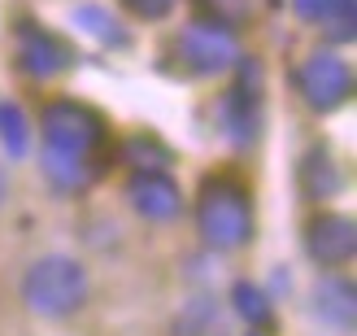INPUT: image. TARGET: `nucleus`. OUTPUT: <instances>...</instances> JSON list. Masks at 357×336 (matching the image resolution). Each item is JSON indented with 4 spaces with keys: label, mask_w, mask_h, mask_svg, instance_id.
<instances>
[{
    "label": "nucleus",
    "mask_w": 357,
    "mask_h": 336,
    "mask_svg": "<svg viewBox=\"0 0 357 336\" xmlns=\"http://www.w3.org/2000/svg\"><path fill=\"white\" fill-rule=\"evenodd\" d=\"M26 302L31 310L48 314V319H66L87 302V275L75 258H40L35 267L26 271Z\"/></svg>",
    "instance_id": "obj_1"
},
{
    "label": "nucleus",
    "mask_w": 357,
    "mask_h": 336,
    "mask_svg": "<svg viewBox=\"0 0 357 336\" xmlns=\"http://www.w3.org/2000/svg\"><path fill=\"white\" fill-rule=\"evenodd\" d=\"M196 223H201V236L218 249H240L253 232V214H248V197L236 184H209L196 201Z\"/></svg>",
    "instance_id": "obj_2"
},
{
    "label": "nucleus",
    "mask_w": 357,
    "mask_h": 336,
    "mask_svg": "<svg viewBox=\"0 0 357 336\" xmlns=\"http://www.w3.org/2000/svg\"><path fill=\"white\" fill-rule=\"evenodd\" d=\"M44 140L48 153H66V157H87L100 145V122L92 110H83L75 101H57L44 114Z\"/></svg>",
    "instance_id": "obj_3"
},
{
    "label": "nucleus",
    "mask_w": 357,
    "mask_h": 336,
    "mask_svg": "<svg viewBox=\"0 0 357 336\" xmlns=\"http://www.w3.org/2000/svg\"><path fill=\"white\" fill-rule=\"evenodd\" d=\"M178 52H183V61L196 70V75H218V70L240 61L236 31L218 27V22H192L183 35H178Z\"/></svg>",
    "instance_id": "obj_4"
},
{
    "label": "nucleus",
    "mask_w": 357,
    "mask_h": 336,
    "mask_svg": "<svg viewBox=\"0 0 357 336\" xmlns=\"http://www.w3.org/2000/svg\"><path fill=\"white\" fill-rule=\"evenodd\" d=\"M296 83H301V92H305V101L314 110H335V105H344L349 92H353L349 66L340 57H331V52H314V57L301 66Z\"/></svg>",
    "instance_id": "obj_5"
},
{
    "label": "nucleus",
    "mask_w": 357,
    "mask_h": 336,
    "mask_svg": "<svg viewBox=\"0 0 357 336\" xmlns=\"http://www.w3.org/2000/svg\"><path fill=\"white\" fill-rule=\"evenodd\" d=\"M310 258L318 267H344L357 249V227L344 214H318L310 223Z\"/></svg>",
    "instance_id": "obj_6"
},
{
    "label": "nucleus",
    "mask_w": 357,
    "mask_h": 336,
    "mask_svg": "<svg viewBox=\"0 0 357 336\" xmlns=\"http://www.w3.org/2000/svg\"><path fill=\"white\" fill-rule=\"evenodd\" d=\"M131 205L153 223H170L183 210V197L166 170H135L131 175Z\"/></svg>",
    "instance_id": "obj_7"
},
{
    "label": "nucleus",
    "mask_w": 357,
    "mask_h": 336,
    "mask_svg": "<svg viewBox=\"0 0 357 336\" xmlns=\"http://www.w3.org/2000/svg\"><path fill=\"white\" fill-rule=\"evenodd\" d=\"M170 332L174 336H231V319H227V310H222L218 297L201 293V297H188V302H183V310L174 314Z\"/></svg>",
    "instance_id": "obj_8"
},
{
    "label": "nucleus",
    "mask_w": 357,
    "mask_h": 336,
    "mask_svg": "<svg viewBox=\"0 0 357 336\" xmlns=\"http://www.w3.org/2000/svg\"><path fill=\"white\" fill-rule=\"evenodd\" d=\"M314 310H318V319L331 323L335 332H353V319H357V293L349 279L340 275H327L323 284L314 288Z\"/></svg>",
    "instance_id": "obj_9"
},
{
    "label": "nucleus",
    "mask_w": 357,
    "mask_h": 336,
    "mask_svg": "<svg viewBox=\"0 0 357 336\" xmlns=\"http://www.w3.org/2000/svg\"><path fill=\"white\" fill-rule=\"evenodd\" d=\"M17 57H22V66L31 70V75H57V70L66 66V48L57 40H48V31L40 27H22V35H17Z\"/></svg>",
    "instance_id": "obj_10"
},
{
    "label": "nucleus",
    "mask_w": 357,
    "mask_h": 336,
    "mask_svg": "<svg viewBox=\"0 0 357 336\" xmlns=\"http://www.w3.org/2000/svg\"><path fill=\"white\" fill-rule=\"evenodd\" d=\"M227 127L231 136L240 140V145H248L257 131V96H253V70H244V79L231 87V96H227Z\"/></svg>",
    "instance_id": "obj_11"
},
{
    "label": "nucleus",
    "mask_w": 357,
    "mask_h": 336,
    "mask_svg": "<svg viewBox=\"0 0 357 336\" xmlns=\"http://www.w3.org/2000/svg\"><path fill=\"white\" fill-rule=\"evenodd\" d=\"M0 145L13 157H22L31 149V127H26V114L17 105H0Z\"/></svg>",
    "instance_id": "obj_12"
},
{
    "label": "nucleus",
    "mask_w": 357,
    "mask_h": 336,
    "mask_svg": "<svg viewBox=\"0 0 357 336\" xmlns=\"http://www.w3.org/2000/svg\"><path fill=\"white\" fill-rule=\"evenodd\" d=\"M231 306H236V314L244 323H271V297H266L261 288H253V284H236Z\"/></svg>",
    "instance_id": "obj_13"
},
{
    "label": "nucleus",
    "mask_w": 357,
    "mask_h": 336,
    "mask_svg": "<svg viewBox=\"0 0 357 336\" xmlns=\"http://www.w3.org/2000/svg\"><path fill=\"white\" fill-rule=\"evenodd\" d=\"M318 22L331 31V40L349 44V40H353V31H357V0H331L327 13L318 17Z\"/></svg>",
    "instance_id": "obj_14"
},
{
    "label": "nucleus",
    "mask_w": 357,
    "mask_h": 336,
    "mask_svg": "<svg viewBox=\"0 0 357 336\" xmlns=\"http://www.w3.org/2000/svg\"><path fill=\"white\" fill-rule=\"evenodd\" d=\"M44 170H48V180L57 188H79L87 180L83 157H66V153H44Z\"/></svg>",
    "instance_id": "obj_15"
},
{
    "label": "nucleus",
    "mask_w": 357,
    "mask_h": 336,
    "mask_svg": "<svg viewBox=\"0 0 357 336\" xmlns=\"http://www.w3.org/2000/svg\"><path fill=\"white\" fill-rule=\"evenodd\" d=\"M305 192L310 197H331L335 192V166L327 153H310L305 157Z\"/></svg>",
    "instance_id": "obj_16"
},
{
    "label": "nucleus",
    "mask_w": 357,
    "mask_h": 336,
    "mask_svg": "<svg viewBox=\"0 0 357 336\" xmlns=\"http://www.w3.org/2000/svg\"><path fill=\"white\" fill-rule=\"evenodd\" d=\"M75 22H79V27H92V35H96V40H105V44H122V27H118L105 9H96V5L75 9Z\"/></svg>",
    "instance_id": "obj_17"
},
{
    "label": "nucleus",
    "mask_w": 357,
    "mask_h": 336,
    "mask_svg": "<svg viewBox=\"0 0 357 336\" xmlns=\"http://www.w3.org/2000/svg\"><path fill=\"white\" fill-rule=\"evenodd\" d=\"M201 9L213 13L218 27H236L240 17H248V0H201Z\"/></svg>",
    "instance_id": "obj_18"
},
{
    "label": "nucleus",
    "mask_w": 357,
    "mask_h": 336,
    "mask_svg": "<svg viewBox=\"0 0 357 336\" xmlns=\"http://www.w3.org/2000/svg\"><path fill=\"white\" fill-rule=\"evenodd\" d=\"M122 5H127L135 17H144V22H157V17H166L178 0H122Z\"/></svg>",
    "instance_id": "obj_19"
},
{
    "label": "nucleus",
    "mask_w": 357,
    "mask_h": 336,
    "mask_svg": "<svg viewBox=\"0 0 357 336\" xmlns=\"http://www.w3.org/2000/svg\"><path fill=\"white\" fill-rule=\"evenodd\" d=\"M327 5H331V0H292V9L305 17V22H318V17L327 13Z\"/></svg>",
    "instance_id": "obj_20"
},
{
    "label": "nucleus",
    "mask_w": 357,
    "mask_h": 336,
    "mask_svg": "<svg viewBox=\"0 0 357 336\" xmlns=\"http://www.w3.org/2000/svg\"><path fill=\"white\" fill-rule=\"evenodd\" d=\"M0 197H5V170H0Z\"/></svg>",
    "instance_id": "obj_21"
}]
</instances>
